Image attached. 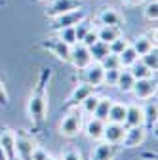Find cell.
Listing matches in <instances>:
<instances>
[{
    "label": "cell",
    "mask_w": 158,
    "mask_h": 160,
    "mask_svg": "<svg viewBox=\"0 0 158 160\" xmlns=\"http://www.w3.org/2000/svg\"><path fill=\"white\" fill-rule=\"evenodd\" d=\"M131 93L137 99H151L156 93V82L152 78H139V80H135V84L131 88Z\"/></svg>",
    "instance_id": "12"
},
{
    "label": "cell",
    "mask_w": 158,
    "mask_h": 160,
    "mask_svg": "<svg viewBox=\"0 0 158 160\" xmlns=\"http://www.w3.org/2000/svg\"><path fill=\"white\" fill-rule=\"evenodd\" d=\"M38 48H42V50L53 53L59 61H63V63H69V59H71V46L65 44L63 40H59L57 36H55V38L40 40V42H38Z\"/></svg>",
    "instance_id": "4"
},
{
    "label": "cell",
    "mask_w": 158,
    "mask_h": 160,
    "mask_svg": "<svg viewBox=\"0 0 158 160\" xmlns=\"http://www.w3.org/2000/svg\"><path fill=\"white\" fill-rule=\"evenodd\" d=\"M156 116H158V105H156V101H149L147 107H143V118H145L143 126L147 132L156 126Z\"/></svg>",
    "instance_id": "21"
},
{
    "label": "cell",
    "mask_w": 158,
    "mask_h": 160,
    "mask_svg": "<svg viewBox=\"0 0 158 160\" xmlns=\"http://www.w3.org/2000/svg\"><path fill=\"white\" fill-rule=\"evenodd\" d=\"M8 101H10V97H8L6 86H4L2 80H0V107H6V105H8Z\"/></svg>",
    "instance_id": "37"
},
{
    "label": "cell",
    "mask_w": 158,
    "mask_h": 160,
    "mask_svg": "<svg viewBox=\"0 0 158 160\" xmlns=\"http://www.w3.org/2000/svg\"><path fill=\"white\" fill-rule=\"evenodd\" d=\"M118 59H120V67L122 69H128L131 63H135L137 59H139V55H137V52L131 48V44L128 48H124V52L118 53Z\"/></svg>",
    "instance_id": "25"
},
{
    "label": "cell",
    "mask_w": 158,
    "mask_h": 160,
    "mask_svg": "<svg viewBox=\"0 0 158 160\" xmlns=\"http://www.w3.org/2000/svg\"><path fill=\"white\" fill-rule=\"evenodd\" d=\"M143 15H145V19H147V21H151V23H156V19H158V2H156V0H151V2L145 6V10H143Z\"/></svg>",
    "instance_id": "31"
},
{
    "label": "cell",
    "mask_w": 158,
    "mask_h": 160,
    "mask_svg": "<svg viewBox=\"0 0 158 160\" xmlns=\"http://www.w3.org/2000/svg\"><path fill=\"white\" fill-rule=\"evenodd\" d=\"M97 25H111V27H122L124 25V15L114 10V8H103L95 17Z\"/></svg>",
    "instance_id": "11"
},
{
    "label": "cell",
    "mask_w": 158,
    "mask_h": 160,
    "mask_svg": "<svg viewBox=\"0 0 158 160\" xmlns=\"http://www.w3.org/2000/svg\"><path fill=\"white\" fill-rule=\"evenodd\" d=\"M0 4H6V0H0Z\"/></svg>",
    "instance_id": "42"
},
{
    "label": "cell",
    "mask_w": 158,
    "mask_h": 160,
    "mask_svg": "<svg viewBox=\"0 0 158 160\" xmlns=\"http://www.w3.org/2000/svg\"><path fill=\"white\" fill-rule=\"evenodd\" d=\"M141 61L152 71V72H156V69H158V55H156V50H151V52H147L145 55H141L139 57Z\"/></svg>",
    "instance_id": "32"
},
{
    "label": "cell",
    "mask_w": 158,
    "mask_h": 160,
    "mask_svg": "<svg viewBox=\"0 0 158 160\" xmlns=\"http://www.w3.org/2000/svg\"><path fill=\"white\" fill-rule=\"evenodd\" d=\"M78 8H84L82 0H48V6L44 10V15L53 19L57 15H63V13L78 10Z\"/></svg>",
    "instance_id": "5"
},
{
    "label": "cell",
    "mask_w": 158,
    "mask_h": 160,
    "mask_svg": "<svg viewBox=\"0 0 158 160\" xmlns=\"http://www.w3.org/2000/svg\"><path fill=\"white\" fill-rule=\"evenodd\" d=\"M69 63H72V67L78 69V71H82L84 67H88L91 63V55H90L88 46H84L82 42L72 44L71 46V59H69Z\"/></svg>",
    "instance_id": "7"
},
{
    "label": "cell",
    "mask_w": 158,
    "mask_h": 160,
    "mask_svg": "<svg viewBox=\"0 0 158 160\" xmlns=\"http://www.w3.org/2000/svg\"><path fill=\"white\" fill-rule=\"evenodd\" d=\"M84 17H86V10H84V8L67 12V13H63V15H57V17L52 19V31L57 32V31H61V29H65V27H74L78 21H82Z\"/></svg>",
    "instance_id": "6"
},
{
    "label": "cell",
    "mask_w": 158,
    "mask_h": 160,
    "mask_svg": "<svg viewBox=\"0 0 158 160\" xmlns=\"http://www.w3.org/2000/svg\"><path fill=\"white\" fill-rule=\"evenodd\" d=\"M52 80V69L44 67L40 71V76H38L36 84L31 92L29 103H27V114L31 118V122L40 128L46 120V112H48V86Z\"/></svg>",
    "instance_id": "1"
},
{
    "label": "cell",
    "mask_w": 158,
    "mask_h": 160,
    "mask_svg": "<svg viewBox=\"0 0 158 160\" xmlns=\"http://www.w3.org/2000/svg\"><path fill=\"white\" fill-rule=\"evenodd\" d=\"M0 149L4 151L8 160H15V141H13V132L4 128L0 132Z\"/></svg>",
    "instance_id": "18"
},
{
    "label": "cell",
    "mask_w": 158,
    "mask_h": 160,
    "mask_svg": "<svg viewBox=\"0 0 158 160\" xmlns=\"http://www.w3.org/2000/svg\"><path fill=\"white\" fill-rule=\"evenodd\" d=\"M46 156H48V152L42 147H36L34 152H32V156H31V160H46Z\"/></svg>",
    "instance_id": "38"
},
{
    "label": "cell",
    "mask_w": 158,
    "mask_h": 160,
    "mask_svg": "<svg viewBox=\"0 0 158 160\" xmlns=\"http://www.w3.org/2000/svg\"><path fill=\"white\" fill-rule=\"evenodd\" d=\"M128 69H130V72L133 74V78H135V80H139V78H152V74H154V72H152V71H151L143 61H141V59H137V61H135V63H131Z\"/></svg>",
    "instance_id": "24"
},
{
    "label": "cell",
    "mask_w": 158,
    "mask_h": 160,
    "mask_svg": "<svg viewBox=\"0 0 158 160\" xmlns=\"http://www.w3.org/2000/svg\"><path fill=\"white\" fill-rule=\"evenodd\" d=\"M88 135V139H91V141H101L103 137V130H105V122L99 118L91 116L88 122H84V128H82Z\"/></svg>",
    "instance_id": "17"
},
{
    "label": "cell",
    "mask_w": 158,
    "mask_h": 160,
    "mask_svg": "<svg viewBox=\"0 0 158 160\" xmlns=\"http://www.w3.org/2000/svg\"><path fill=\"white\" fill-rule=\"evenodd\" d=\"M59 160H61V158H59Z\"/></svg>",
    "instance_id": "44"
},
{
    "label": "cell",
    "mask_w": 158,
    "mask_h": 160,
    "mask_svg": "<svg viewBox=\"0 0 158 160\" xmlns=\"http://www.w3.org/2000/svg\"><path fill=\"white\" fill-rule=\"evenodd\" d=\"M124 124H114V122H105V130H103V137L101 141L105 143H112V145H120L124 139Z\"/></svg>",
    "instance_id": "14"
},
{
    "label": "cell",
    "mask_w": 158,
    "mask_h": 160,
    "mask_svg": "<svg viewBox=\"0 0 158 160\" xmlns=\"http://www.w3.org/2000/svg\"><path fill=\"white\" fill-rule=\"evenodd\" d=\"M145 137H147V130H145V126H131V128H126V132H124V139H122L120 147H124V149L139 147V145L145 141Z\"/></svg>",
    "instance_id": "9"
},
{
    "label": "cell",
    "mask_w": 158,
    "mask_h": 160,
    "mask_svg": "<svg viewBox=\"0 0 158 160\" xmlns=\"http://www.w3.org/2000/svg\"><path fill=\"white\" fill-rule=\"evenodd\" d=\"M38 2H48V0H38Z\"/></svg>",
    "instance_id": "43"
},
{
    "label": "cell",
    "mask_w": 158,
    "mask_h": 160,
    "mask_svg": "<svg viewBox=\"0 0 158 160\" xmlns=\"http://www.w3.org/2000/svg\"><path fill=\"white\" fill-rule=\"evenodd\" d=\"M88 50H90V55H91V61H95V63H99L105 55H109V53H111L109 44H107V42H103V40H95L91 46H88Z\"/></svg>",
    "instance_id": "23"
},
{
    "label": "cell",
    "mask_w": 158,
    "mask_h": 160,
    "mask_svg": "<svg viewBox=\"0 0 158 160\" xmlns=\"http://www.w3.org/2000/svg\"><path fill=\"white\" fill-rule=\"evenodd\" d=\"M135 84V78L133 74L130 72V69H120V72H118V80H116V86L122 93H131V88Z\"/></svg>",
    "instance_id": "20"
},
{
    "label": "cell",
    "mask_w": 158,
    "mask_h": 160,
    "mask_svg": "<svg viewBox=\"0 0 158 160\" xmlns=\"http://www.w3.org/2000/svg\"><path fill=\"white\" fill-rule=\"evenodd\" d=\"M99 65L103 67V71L122 69V67H120V59H118V55H116V53H109V55H105L101 61H99Z\"/></svg>",
    "instance_id": "29"
},
{
    "label": "cell",
    "mask_w": 158,
    "mask_h": 160,
    "mask_svg": "<svg viewBox=\"0 0 158 160\" xmlns=\"http://www.w3.org/2000/svg\"><path fill=\"white\" fill-rule=\"evenodd\" d=\"M122 2L126 6H139V4H143V0H122Z\"/></svg>",
    "instance_id": "39"
},
{
    "label": "cell",
    "mask_w": 158,
    "mask_h": 160,
    "mask_svg": "<svg viewBox=\"0 0 158 160\" xmlns=\"http://www.w3.org/2000/svg\"><path fill=\"white\" fill-rule=\"evenodd\" d=\"M111 103H112L111 97H99V103H97V107H95V111H93L91 116H95V118L103 120V122H107V114H109Z\"/></svg>",
    "instance_id": "26"
},
{
    "label": "cell",
    "mask_w": 158,
    "mask_h": 160,
    "mask_svg": "<svg viewBox=\"0 0 158 160\" xmlns=\"http://www.w3.org/2000/svg\"><path fill=\"white\" fill-rule=\"evenodd\" d=\"M0 160H8V158H6V154H4V151H2V149H0Z\"/></svg>",
    "instance_id": "40"
},
{
    "label": "cell",
    "mask_w": 158,
    "mask_h": 160,
    "mask_svg": "<svg viewBox=\"0 0 158 160\" xmlns=\"http://www.w3.org/2000/svg\"><path fill=\"white\" fill-rule=\"evenodd\" d=\"M145 118H143V107L139 105H126V118H124V128H131V126H143Z\"/></svg>",
    "instance_id": "16"
},
{
    "label": "cell",
    "mask_w": 158,
    "mask_h": 160,
    "mask_svg": "<svg viewBox=\"0 0 158 160\" xmlns=\"http://www.w3.org/2000/svg\"><path fill=\"white\" fill-rule=\"evenodd\" d=\"M156 34L152 36V32L151 34H141V36H137V38H133V42H130L131 44V48L137 52V55H145L147 52H151V50H156Z\"/></svg>",
    "instance_id": "15"
},
{
    "label": "cell",
    "mask_w": 158,
    "mask_h": 160,
    "mask_svg": "<svg viewBox=\"0 0 158 160\" xmlns=\"http://www.w3.org/2000/svg\"><path fill=\"white\" fill-rule=\"evenodd\" d=\"M46 160H59V158H55V156H50V154H48V156H46Z\"/></svg>",
    "instance_id": "41"
},
{
    "label": "cell",
    "mask_w": 158,
    "mask_h": 160,
    "mask_svg": "<svg viewBox=\"0 0 158 160\" xmlns=\"http://www.w3.org/2000/svg\"><path fill=\"white\" fill-rule=\"evenodd\" d=\"M13 141H15V156L19 160H31L34 149L38 147L36 139L27 130H15L13 132Z\"/></svg>",
    "instance_id": "2"
},
{
    "label": "cell",
    "mask_w": 158,
    "mask_h": 160,
    "mask_svg": "<svg viewBox=\"0 0 158 160\" xmlns=\"http://www.w3.org/2000/svg\"><path fill=\"white\" fill-rule=\"evenodd\" d=\"M97 31V40L111 44L112 40H116L118 36H122V27H111V25H99L95 29Z\"/></svg>",
    "instance_id": "19"
},
{
    "label": "cell",
    "mask_w": 158,
    "mask_h": 160,
    "mask_svg": "<svg viewBox=\"0 0 158 160\" xmlns=\"http://www.w3.org/2000/svg\"><path fill=\"white\" fill-rule=\"evenodd\" d=\"M93 29V25H91V21L88 19V15L82 19V21H78L76 25H74V34H76V42H82V38L90 32Z\"/></svg>",
    "instance_id": "27"
},
{
    "label": "cell",
    "mask_w": 158,
    "mask_h": 160,
    "mask_svg": "<svg viewBox=\"0 0 158 160\" xmlns=\"http://www.w3.org/2000/svg\"><path fill=\"white\" fill-rule=\"evenodd\" d=\"M95 40H97V31H95V27H93V29H91L84 38H82V44H84V46H91Z\"/></svg>",
    "instance_id": "36"
},
{
    "label": "cell",
    "mask_w": 158,
    "mask_h": 160,
    "mask_svg": "<svg viewBox=\"0 0 158 160\" xmlns=\"http://www.w3.org/2000/svg\"><path fill=\"white\" fill-rule=\"evenodd\" d=\"M61 160H82V154L78 152V149H67L65 152H63V156H61Z\"/></svg>",
    "instance_id": "35"
},
{
    "label": "cell",
    "mask_w": 158,
    "mask_h": 160,
    "mask_svg": "<svg viewBox=\"0 0 158 160\" xmlns=\"http://www.w3.org/2000/svg\"><path fill=\"white\" fill-rule=\"evenodd\" d=\"M103 72L105 71L99 63L91 61L88 67H84L80 71V82H86L93 88H99V86H103Z\"/></svg>",
    "instance_id": "8"
},
{
    "label": "cell",
    "mask_w": 158,
    "mask_h": 160,
    "mask_svg": "<svg viewBox=\"0 0 158 160\" xmlns=\"http://www.w3.org/2000/svg\"><path fill=\"white\" fill-rule=\"evenodd\" d=\"M124 118H126V105L124 103H111L109 114H107V122H114V124H124Z\"/></svg>",
    "instance_id": "22"
},
{
    "label": "cell",
    "mask_w": 158,
    "mask_h": 160,
    "mask_svg": "<svg viewBox=\"0 0 158 160\" xmlns=\"http://www.w3.org/2000/svg\"><path fill=\"white\" fill-rule=\"evenodd\" d=\"M82 128H84V114L76 107V111H71L69 114L63 116L61 124H59V133H61L63 137L72 139V137H76L82 132Z\"/></svg>",
    "instance_id": "3"
},
{
    "label": "cell",
    "mask_w": 158,
    "mask_h": 160,
    "mask_svg": "<svg viewBox=\"0 0 158 160\" xmlns=\"http://www.w3.org/2000/svg\"><path fill=\"white\" fill-rule=\"evenodd\" d=\"M93 90H95V88L90 86V84H86V82H78V84L74 86V90L71 92L69 99H67L65 109H76V107H80V103L84 101L88 95L93 93Z\"/></svg>",
    "instance_id": "10"
},
{
    "label": "cell",
    "mask_w": 158,
    "mask_h": 160,
    "mask_svg": "<svg viewBox=\"0 0 158 160\" xmlns=\"http://www.w3.org/2000/svg\"><path fill=\"white\" fill-rule=\"evenodd\" d=\"M118 72H120V69L105 71V72H103V84L109 86V88H114V86H116V80H118Z\"/></svg>",
    "instance_id": "34"
},
{
    "label": "cell",
    "mask_w": 158,
    "mask_h": 160,
    "mask_svg": "<svg viewBox=\"0 0 158 160\" xmlns=\"http://www.w3.org/2000/svg\"><path fill=\"white\" fill-rule=\"evenodd\" d=\"M57 38H59V40H63V42H65V44H69V46L76 44L74 27H65V29H61V31H57Z\"/></svg>",
    "instance_id": "30"
},
{
    "label": "cell",
    "mask_w": 158,
    "mask_h": 160,
    "mask_svg": "<svg viewBox=\"0 0 158 160\" xmlns=\"http://www.w3.org/2000/svg\"><path fill=\"white\" fill-rule=\"evenodd\" d=\"M130 46V40H126L124 36H118L116 40H112V42L109 44V50H111V53H120V52H124V48H128Z\"/></svg>",
    "instance_id": "33"
},
{
    "label": "cell",
    "mask_w": 158,
    "mask_h": 160,
    "mask_svg": "<svg viewBox=\"0 0 158 160\" xmlns=\"http://www.w3.org/2000/svg\"><path fill=\"white\" fill-rule=\"evenodd\" d=\"M97 103H99V95H95V92H93L91 95H88L84 101L80 103V112H82V114L91 116V114H93V111H95V107H97Z\"/></svg>",
    "instance_id": "28"
},
{
    "label": "cell",
    "mask_w": 158,
    "mask_h": 160,
    "mask_svg": "<svg viewBox=\"0 0 158 160\" xmlns=\"http://www.w3.org/2000/svg\"><path fill=\"white\" fill-rule=\"evenodd\" d=\"M122 147L120 145H112V143H97L90 154V160H114V156L118 154V151H120Z\"/></svg>",
    "instance_id": "13"
}]
</instances>
